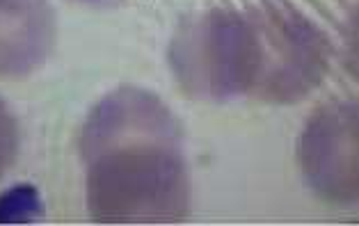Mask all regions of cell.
Returning a JSON list of instances; mask_svg holds the SVG:
<instances>
[{"instance_id":"obj_1","label":"cell","mask_w":359,"mask_h":226,"mask_svg":"<svg viewBox=\"0 0 359 226\" xmlns=\"http://www.w3.org/2000/svg\"><path fill=\"white\" fill-rule=\"evenodd\" d=\"M87 208L99 222H177L190 211L179 121L147 90L121 87L83 126Z\"/></svg>"},{"instance_id":"obj_2","label":"cell","mask_w":359,"mask_h":226,"mask_svg":"<svg viewBox=\"0 0 359 226\" xmlns=\"http://www.w3.org/2000/svg\"><path fill=\"white\" fill-rule=\"evenodd\" d=\"M170 62L181 90L204 101L257 92L264 76V37L254 10L215 7L183 21Z\"/></svg>"},{"instance_id":"obj_3","label":"cell","mask_w":359,"mask_h":226,"mask_svg":"<svg viewBox=\"0 0 359 226\" xmlns=\"http://www.w3.org/2000/svg\"><path fill=\"white\" fill-rule=\"evenodd\" d=\"M252 10L264 37V76L257 94L273 103L300 101L327 71L325 34L288 3L264 0Z\"/></svg>"},{"instance_id":"obj_4","label":"cell","mask_w":359,"mask_h":226,"mask_svg":"<svg viewBox=\"0 0 359 226\" xmlns=\"http://www.w3.org/2000/svg\"><path fill=\"white\" fill-rule=\"evenodd\" d=\"M300 162L309 185L334 204H355L357 171V106L350 101L327 103L304 126Z\"/></svg>"},{"instance_id":"obj_5","label":"cell","mask_w":359,"mask_h":226,"mask_svg":"<svg viewBox=\"0 0 359 226\" xmlns=\"http://www.w3.org/2000/svg\"><path fill=\"white\" fill-rule=\"evenodd\" d=\"M53 41L55 14L46 0H0V76L37 71Z\"/></svg>"},{"instance_id":"obj_6","label":"cell","mask_w":359,"mask_h":226,"mask_svg":"<svg viewBox=\"0 0 359 226\" xmlns=\"http://www.w3.org/2000/svg\"><path fill=\"white\" fill-rule=\"evenodd\" d=\"M43 215V204L37 188L28 183L14 185L0 195V224H28Z\"/></svg>"},{"instance_id":"obj_7","label":"cell","mask_w":359,"mask_h":226,"mask_svg":"<svg viewBox=\"0 0 359 226\" xmlns=\"http://www.w3.org/2000/svg\"><path fill=\"white\" fill-rule=\"evenodd\" d=\"M16 146H19V130H16V121L12 117L10 108L5 106V101L0 99V176L5 174V169L10 167Z\"/></svg>"},{"instance_id":"obj_8","label":"cell","mask_w":359,"mask_h":226,"mask_svg":"<svg viewBox=\"0 0 359 226\" xmlns=\"http://www.w3.org/2000/svg\"><path fill=\"white\" fill-rule=\"evenodd\" d=\"M90 3H96V0H90Z\"/></svg>"}]
</instances>
